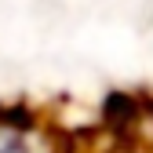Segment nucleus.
<instances>
[{
    "mask_svg": "<svg viewBox=\"0 0 153 153\" xmlns=\"http://www.w3.org/2000/svg\"><path fill=\"white\" fill-rule=\"evenodd\" d=\"M0 153H33L29 149V124L0 120Z\"/></svg>",
    "mask_w": 153,
    "mask_h": 153,
    "instance_id": "f257e3e1",
    "label": "nucleus"
}]
</instances>
